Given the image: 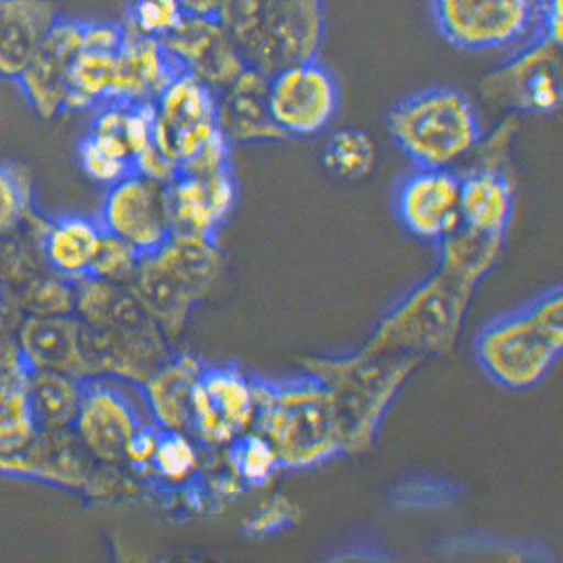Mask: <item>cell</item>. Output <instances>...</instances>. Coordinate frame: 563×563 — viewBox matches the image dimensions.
I'll use <instances>...</instances> for the list:
<instances>
[{"instance_id": "obj_1", "label": "cell", "mask_w": 563, "mask_h": 563, "mask_svg": "<svg viewBox=\"0 0 563 563\" xmlns=\"http://www.w3.org/2000/svg\"><path fill=\"white\" fill-rule=\"evenodd\" d=\"M218 21L245 67L271 79L317 59L327 31L323 0H225Z\"/></svg>"}, {"instance_id": "obj_2", "label": "cell", "mask_w": 563, "mask_h": 563, "mask_svg": "<svg viewBox=\"0 0 563 563\" xmlns=\"http://www.w3.org/2000/svg\"><path fill=\"white\" fill-rule=\"evenodd\" d=\"M254 388L263 437L280 464L308 468L345 450L334 394L316 375Z\"/></svg>"}, {"instance_id": "obj_3", "label": "cell", "mask_w": 563, "mask_h": 563, "mask_svg": "<svg viewBox=\"0 0 563 563\" xmlns=\"http://www.w3.org/2000/svg\"><path fill=\"white\" fill-rule=\"evenodd\" d=\"M562 347L561 287L489 321L475 342L478 365L497 385L515 391L539 385L560 358Z\"/></svg>"}, {"instance_id": "obj_4", "label": "cell", "mask_w": 563, "mask_h": 563, "mask_svg": "<svg viewBox=\"0 0 563 563\" xmlns=\"http://www.w3.org/2000/svg\"><path fill=\"white\" fill-rule=\"evenodd\" d=\"M388 134L416 167L452 170L482 140L474 103L461 90L431 87L406 96L387 115Z\"/></svg>"}, {"instance_id": "obj_5", "label": "cell", "mask_w": 563, "mask_h": 563, "mask_svg": "<svg viewBox=\"0 0 563 563\" xmlns=\"http://www.w3.org/2000/svg\"><path fill=\"white\" fill-rule=\"evenodd\" d=\"M475 289L439 267L385 316L364 352L416 360L451 351Z\"/></svg>"}, {"instance_id": "obj_6", "label": "cell", "mask_w": 563, "mask_h": 563, "mask_svg": "<svg viewBox=\"0 0 563 563\" xmlns=\"http://www.w3.org/2000/svg\"><path fill=\"white\" fill-rule=\"evenodd\" d=\"M413 361L361 352L353 357L327 362L328 373L314 374L334 394L344 424L345 450H362L371 444Z\"/></svg>"}, {"instance_id": "obj_7", "label": "cell", "mask_w": 563, "mask_h": 563, "mask_svg": "<svg viewBox=\"0 0 563 563\" xmlns=\"http://www.w3.org/2000/svg\"><path fill=\"white\" fill-rule=\"evenodd\" d=\"M429 5L439 35L475 54L519 42L536 14V0H429Z\"/></svg>"}, {"instance_id": "obj_8", "label": "cell", "mask_w": 563, "mask_h": 563, "mask_svg": "<svg viewBox=\"0 0 563 563\" xmlns=\"http://www.w3.org/2000/svg\"><path fill=\"white\" fill-rule=\"evenodd\" d=\"M219 133L217 95L196 77L179 74L153 102V146L179 168Z\"/></svg>"}, {"instance_id": "obj_9", "label": "cell", "mask_w": 563, "mask_h": 563, "mask_svg": "<svg viewBox=\"0 0 563 563\" xmlns=\"http://www.w3.org/2000/svg\"><path fill=\"white\" fill-rule=\"evenodd\" d=\"M340 99L332 70L317 59L283 69L268 82L271 119L286 139L325 132L339 112Z\"/></svg>"}, {"instance_id": "obj_10", "label": "cell", "mask_w": 563, "mask_h": 563, "mask_svg": "<svg viewBox=\"0 0 563 563\" xmlns=\"http://www.w3.org/2000/svg\"><path fill=\"white\" fill-rule=\"evenodd\" d=\"M99 222L106 234L131 245L141 257L154 255L173 238L167 185L139 172L129 174L107 187Z\"/></svg>"}, {"instance_id": "obj_11", "label": "cell", "mask_w": 563, "mask_h": 563, "mask_svg": "<svg viewBox=\"0 0 563 563\" xmlns=\"http://www.w3.org/2000/svg\"><path fill=\"white\" fill-rule=\"evenodd\" d=\"M393 205L407 234L439 247L462 228L461 177L443 168L413 167L398 184Z\"/></svg>"}, {"instance_id": "obj_12", "label": "cell", "mask_w": 563, "mask_h": 563, "mask_svg": "<svg viewBox=\"0 0 563 563\" xmlns=\"http://www.w3.org/2000/svg\"><path fill=\"white\" fill-rule=\"evenodd\" d=\"M560 48L561 45L536 36L528 47L487 77L484 93L517 112H555L562 101Z\"/></svg>"}, {"instance_id": "obj_13", "label": "cell", "mask_w": 563, "mask_h": 563, "mask_svg": "<svg viewBox=\"0 0 563 563\" xmlns=\"http://www.w3.org/2000/svg\"><path fill=\"white\" fill-rule=\"evenodd\" d=\"M122 380L97 377L81 380V400L74 431L89 454L102 463L125 459V449L141 426L137 404L122 387Z\"/></svg>"}, {"instance_id": "obj_14", "label": "cell", "mask_w": 563, "mask_h": 563, "mask_svg": "<svg viewBox=\"0 0 563 563\" xmlns=\"http://www.w3.org/2000/svg\"><path fill=\"white\" fill-rule=\"evenodd\" d=\"M161 43L184 74L196 77L216 95L247 69L218 19L185 16Z\"/></svg>"}, {"instance_id": "obj_15", "label": "cell", "mask_w": 563, "mask_h": 563, "mask_svg": "<svg viewBox=\"0 0 563 563\" xmlns=\"http://www.w3.org/2000/svg\"><path fill=\"white\" fill-rule=\"evenodd\" d=\"M84 22L57 16L41 47L15 82L44 119L67 112L68 70L82 47Z\"/></svg>"}, {"instance_id": "obj_16", "label": "cell", "mask_w": 563, "mask_h": 563, "mask_svg": "<svg viewBox=\"0 0 563 563\" xmlns=\"http://www.w3.org/2000/svg\"><path fill=\"white\" fill-rule=\"evenodd\" d=\"M192 426L213 444L231 442L249 429L257 406L255 388L238 372H202L191 397Z\"/></svg>"}, {"instance_id": "obj_17", "label": "cell", "mask_w": 563, "mask_h": 563, "mask_svg": "<svg viewBox=\"0 0 563 563\" xmlns=\"http://www.w3.org/2000/svg\"><path fill=\"white\" fill-rule=\"evenodd\" d=\"M173 236L212 242L236 200L230 170L213 174L179 173L167 185Z\"/></svg>"}, {"instance_id": "obj_18", "label": "cell", "mask_w": 563, "mask_h": 563, "mask_svg": "<svg viewBox=\"0 0 563 563\" xmlns=\"http://www.w3.org/2000/svg\"><path fill=\"white\" fill-rule=\"evenodd\" d=\"M132 106L108 102L95 109L92 125L79 144V164L97 184L109 187L135 172V155L129 134Z\"/></svg>"}, {"instance_id": "obj_19", "label": "cell", "mask_w": 563, "mask_h": 563, "mask_svg": "<svg viewBox=\"0 0 563 563\" xmlns=\"http://www.w3.org/2000/svg\"><path fill=\"white\" fill-rule=\"evenodd\" d=\"M30 371L66 374L77 380L96 377L84 353L82 323L67 316L34 317L19 342Z\"/></svg>"}, {"instance_id": "obj_20", "label": "cell", "mask_w": 563, "mask_h": 563, "mask_svg": "<svg viewBox=\"0 0 563 563\" xmlns=\"http://www.w3.org/2000/svg\"><path fill=\"white\" fill-rule=\"evenodd\" d=\"M268 82V77L247 68L217 95L218 128L230 144L286 139L271 119Z\"/></svg>"}, {"instance_id": "obj_21", "label": "cell", "mask_w": 563, "mask_h": 563, "mask_svg": "<svg viewBox=\"0 0 563 563\" xmlns=\"http://www.w3.org/2000/svg\"><path fill=\"white\" fill-rule=\"evenodd\" d=\"M125 30L113 102L152 103L174 77L184 73L157 38Z\"/></svg>"}, {"instance_id": "obj_22", "label": "cell", "mask_w": 563, "mask_h": 563, "mask_svg": "<svg viewBox=\"0 0 563 563\" xmlns=\"http://www.w3.org/2000/svg\"><path fill=\"white\" fill-rule=\"evenodd\" d=\"M515 198L508 170L474 165L461 177L462 225L485 236H507Z\"/></svg>"}, {"instance_id": "obj_23", "label": "cell", "mask_w": 563, "mask_h": 563, "mask_svg": "<svg viewBox=\"0 0 563 563\" xmlns=\"http://www.w3.org/2000/svg\"><path fill=\"white\" fill-rule=\"evenodd\" d=\"M59 15L52 0H0V76L22 75Z\"/></svg>"}, {"instance_id": "obj_24", "label": "cell", "mask_w": 563, "mask_h": 563, "mask_svg": "<svg viewBox=\"0 0 563 563\" xmlns=\"http://www.w3.org/2000/svg\"><path fill=\"white\" fill-rule=\"evenodd\" d=\"M102 236L99 219L66 216L52 220L43 232L45 261L63 280H87Z\"/></svg>"}, {"instance_id": "obj_25", "label": "cell", "mask_w": 563, "mask_h": 563, "mask_svg": "<svg viewBox=\"0 0 563 563\" xmlns=\"http://www.w3.org/2000/svg\"><path fill=\"white\" fill-rule=\"evenodd\" d=\"M191 357L167 360L142 388L148 413L164 431L184 432L192 426L191 397L202 375Z\"/></svg>"}, {"instance_id": "obj_26", "label": "cell", "mask_w": 563, "mask_h": 563, "mask_svg": "<svg viewBox=\"0 0 563 563\" xmlns=\"http://www.w3.org/2000/svg\"><path fill=\"white\" fill-rule=\"evenodd\" d=\"M30 372L21 351L0 365V455L21 449L38 430L29 397Z\"/></svg>"}, {"instance_id": "obj_27", "label": "cell", "mask_w": 563, "mask_h": 563, "mask_svg": "<svg viewBox=\"0 0 563 563\" xmlns=\"http://www.w3.org/2000/svg\"><path fill=\"white\" fill-rule=\"evenodd\" d=\"M120 48H90L82 41V47L77 52L68 70L67 112L97 109L103 103L113 102L119 77Z\"/></svg>"}, {"instance_id": "obj_28", "label": "cell", "mask_w": 563, "mask_h": 563, "mask_svg": "<svg viewBox=\"0 0 563 563\" xmlns=\"http://www.w3.org/2000/svg\"><path fill=\"white\" fill-rule=\"evenodd\" d=\"M27 388L37 429L74 430L81 400V380L60 373L31 371Z\"/></svg>"}, {"instance_id": "obj_29", "label": "cell", "mask_w": 563, "mask_h": 563, "mask_svg": "<svg viewBox=\"0 0 563 563\" xmlns=\"http://www.w3.org/2000/svg\"><path fill=\"white\" fill-rule=\"evenodd\" d=\"M504 243L505 238L481 235L462 225L439 245L440 268L476 288L500 261Z\"/></svg>"}, {"instance_id": "obj_30", "label": "cell", "mask_w": 563, "mask_h": 563, "mask_svg": "<svg viewBox=\"0 0 563 563\" xmlns=\"http://www.w3.org/2000/svg\"><path fill=\"white\" fill-rule=\"evenodd\" d=\"M377 162L375 142L371 135L358 129L335 132L322 151V165L329 176L344 183L367 179L377 167Z\"/></svg>"}, {"instance_id": "obj_31", "label": "cell", "mask_w": 563, "mask_h": 563, "mask_svg": "<svg viewBox=\"0 0 563 563\" xmlns=\"http://www.w3.org/2000/svg\"><path fill=\"white\" fill-rule=\"evenodd\" d=\"M176 0H133L124 23L134 34L164 41L185 19Z\"/></svg>"}, {"instance_id": "obj_32", "label": "cell", "mask_w": 563, "mask_h": 563, "mask_svg": "<svg viewBox=\"0 0 563 563\" xmlns=\"http://www.w3.org/2000/svg\"><path fill=\"white\" fill-rule=\"evenodd\" d=\"M142 257L131 245L103 232L90 277L95 280L119 284L134 278Z\"/></svg>"}, {"instance_id": "obj_33", "label": "cell", "mask_w": 563, "mask_h": 563, "mask_svg": "<svg viewBox=\"0 0 563 563\" xmlns=\"http://www.w3.org/2000/svg\"><path fill=\"white\" fill-rule=\"evenodd\" d=\"M152 465L167 481L183 482L197 468V451L184 432L162 431Z\"/></svg>"}, {"instance_id": "obj_34", "label": "cell", "mask_w": 563, "mask_h": 563, "mask_svg": "<svg viewBox=\"0 0 563 563\" xmlns=\"http://www.w3.org/2000/svg\"><path fill=\"white\" fill-rule=\"evenodd\" d=\"M234 457L239 474L256 485L267 483L280 464L274 446L263 435L244 438Z\"/></svg>"}, {"instance_id": "obj_35", "label": "cell", "mask_w": 563, "mask_h": 563, "mask_svg": "<svg viewBox=\"0 0 563 563\" xmlns=\"http://www.w3.org/2000/svg\"><path fill=\"white\" fill-rule=\"evenodd\" d=\"M393 497L405 508H438L454 501L457 490L454 485L437 478H419L400 484Z\"/></svg>"}, {"instance_id": "obj_36", "label": "cell", "mask_w": 563, "mask_h": 563, "mask_svg": "<svg viewBox=\"0 0 563 563\" xmlns=\"http://www.w3.org/2000/svg\"><path fill=\"white\" fill-rule=\"evenodd\" d=\"M29 202L30 190L21 174L0 164V234L21 222Z\"/></svg>"}, {"instance_id": "obj_37", "label": "cell", "mask_w": 563, "mask_h": 563, "mask_svg": "<svg viewBox=\"0 0 563 563\" xmlns=\"http://www.w3.org/2000/svg\"><path fill=\"white\" fill-rule=\"evenodd\" d=\"M159 427L155 423H145L134 433L125 449V459L135 467H145L153 463L155 451L159 443Z\"/></svg>"}, {"instance_id": "obj_38", "label": "cell", "mask_w": 563, "mask_h": 563, "mask_svg": "<svg viewBox=\"0 0 563 563\" xmlns=\"http://www.w3.org/2000/svg\"><path fill=\"white\" fill-rule=\"evenodd\" d=\"M539 35L556 45L562 43V0H536Z\"/></svg>"}, {"instance_id": "obj_39", "label": "cell", "mask_w": 563, "mask_h": 563, "mask_svg": "<svg viewBox=\"0 0 563 563\" xmlns=\"http://www.w3.org/2000/svg\"><path fill=\"white\" fill-rule=\"evenodd\" d=\"M186 16L218 19L225 0H176Z\"/></svg>"}]
</instances>
